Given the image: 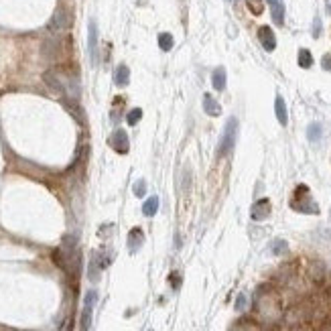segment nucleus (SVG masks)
<instances>
[{
    "label": "nucleus",
    "instance_id": "18",
    "mask_svg": "<svg viewBox=\"0 0 331 331\" xmlns=\"http://www.w3.org/2000/svg\"><path fill=\"white\" fill-rule=\"evenodd\" d=\"M299 65L303 69H309L313 65V55H311L309 49H301L299 51Z\"/></svg>",
    "mask_w": 331,
    "mask_h": 331
},
{
    "label": "nucleus",
    "instance_id": "22",
    "mask_svg": "<svg viewBox=\"0 0 331 331\" xmlns=\"http://www.w3.org/2000/svg\"><path fill=\"white\" fill-rule=\"evenodd\" d=\"M287 250H289V246H287V242L285 240H277V242H273V254H287Z\"/></svg>",
    "mask_w": 331,
    "mask_h": 331
},
{
    "label": "nucleus",
    "instance_id": "20",
    "mask_svg": "<svg viewBox=\"0 0 331 331\" xmlns=\"http://www.w3.org/2000/svg\"><path fill=\"white\" fill-rule=\"evenodd\" d=\"M173 35H169V33H161L159 35V47L163 49V51H171L173 49Z\"/></svg>",
    "mask_w": 331,
    "mask_h": 331
},
{
    "label": "nucleus",
    "instance_id": "2",
    "mask_svg": "<svg viewBox=\"0 0 331 331\" xmlns=\"http://www.w3.org/2000/svg\"><path fill=\"white\" fill-rule=\"evenodd\" d=\"M236 140H238V120L232 116L228 120V124L222 132V140H220V148H218V155L220 157H228L234 146H236Z\"/></svg>",
    "mask_w": 331,
    "mask_h": 331
},
{
    "label": "nucleus",
    "instance_id": "23",
    "mask_svg": "<svg viewBox=\"0 0 331 331\" xmlns=\"http://www.w3.org/2000/svg\"><path fill=\"white\" fill-rule=\"evenodd\" d=\"M132 191H134V195H136V197H142V195L146 193V181H144V179H140V181H136V183H134Z\"/></svg>",
    "mask_w": 331,
    "mask_h": 331
},
{
    "label": "nucleus",
    "instance_id": "25",
    "mask_svg": "<svg viewBox=\"0 0 331 331\" xmlns=\"http://www.w3.org/2000/svg\"><path fill=\"white\" fill-rule=\"evenodd\" d=\"M321 67H323L325 71H331V53L323 55V59H321Z\"/></svg>",
    "mask_w": 331,
    "mask_h": 331
},
{
    "label": "nucleus",
    "instance_id": "24",
    "mask_svg": "<svg viewBox=\"0 0 331 331\" xmlns=\"http://www.w3.org/2000/svg\"><path fill=\"white\" fill-rule=\"evenodd\" d=\"M248 6L254 14H260L262 12V0H248Z\"/></svg>",
    "mask_w": 331,
    "mask_h": 331
},
{
    "label": "nucleus",
    "instance_id": "19",
    "mask_svg": "<svg viewBox=\"0 0 331 331\" xmlns=\"http://www.w3.org/2000/svg\"><path fill=\"white\" fill-rule=\"evenodd\" d=\"M321 134H323V128H321V124H311L309 126V130H307V136H309V140L315 144V142H319L321 140Z\"/></svg>",
    "mask_w": 331,
    "mask_h": 331
},
{
    "label": "nucleus",
    "instance_id": "8",
    "mask_svg": "<svg viewBox=\"0 0 331 331\" xmlns=\"http://www.w3.org/2000/svg\"><path fill=\"white\" fill-rule=\"evenodd\" d=\"M87 51H89V59L92 63H98V24L96 20H89V28H87Z\"/></svg>",
    "mask_w": 331,
    "mask_h": 331
},
{
    "label": "nucleus",
    "instance_id": "13",
    "mask_svg": "<svg viewBox=\"0 0 331 331\" xmlns=\"http://www.w3.org/2000/svg\"><path fill=\"white\" fill-rule=\"evenodd\" d=\"M203 110H205V114L214 116V118L222 114V106L218 104V100H216L212 94H205V96H203Z\"/></svg>",
    "mask_w": 331,
    "mask_h": 331
},
{
    "label": "nucleus",
    "instance_id": "28",
    "mask_svg": "<svg viewBox=\"0 0 331 331\" xmlns=\"http://www.w3.org/2000/svg\"><path fill=\"white\" fill-rule=\"evenodd\" d=\"M175 283V289H179V285H181V279H179V275L175 273V275H171V285Z\"/></svg>",
    "mask_w": 331,
    "mask_h": 331
},
{
    "label": "nucleus",
    "instance_id": "1",
    "mask_svg": "<svg viewBox=\"0 0 331 331\" xmlns=\"http://www.w3.org/2000/svg\"><path fill=\"white\" fill-rule=\"evenodd\" d=\"M291 207L299 214H313V216L319 214V205L311 197V191L307 185H297V189L291 197Z\"/></svg>",
    "mask_w": 331,
    "mask_h": 331
},
{
    "label": "nucleus",
    "instance_id": "4",
    "mask_svg": "<svg viewBox=\"0 0 331 331\" xmlns=\"http://www.w3.org/2000/svg\"><path fill=\"white\" fill-rule=\"evenodd\" d=\"M69 24H71L69 12H67L63 6H59V8L53 12L51 20H49V31H51V33H61V31H67Z\"/></svg>",
    "mask_w": 331,
    "mask_h": 331
},
{
    "label": "nucleus",
    "instance_id": "11",
    "mask_svg": "<svg viewBox=\"0 0 331 331\" xmlns=\"http://www.w3.org/2000/svg\"><path fill=\"white\" fill-rule=\"evenodd\" d=\"M142 242H144V234H142V230H140V228H132L130 234H128V250H130L132 254L138 252L140 246H142Z\"/></svg>",
    "mask_w": 331,
    "mask_h": 331
},
{
    "label": "nucleus",
    "instance_id": "27",
    "mask_svg": "<svg viewBox=\"0 0 331 331\" xmlns=\"http://www.w3.org/2000/svg\"><path fill=\"white\" fill-rule=\"evenodd\" d=\"M319 35H321V18L317 16L313 22V37H319Z\"/></svg>",
    "mask_w": 331,
    "mask_h": 331
},
{
    "label": "nucleus",
    "instance_id": "6",
    "mask_svg": "<svg viewBox=\"0 0 331 331\" xmlns=\"http://www.w3.org/2000/svg\"><path fill=\"white\" fill-rule=\"evenodd\" d=\"M108 266V262L104 260V256L100 252H92V258H89V268H87V279L92 283L100 281V273Z\"/></svg>",
    "mask_w": 331,
    "mask_h": 331
},
{
    "label": "nucleus",
    "instance_id": "17",
    "mask_svg": "<svg viewBox=\"0 0 331 331\" xmlns=\"http://www.w3.org/2000/svg\"><path fill=\"white\" fill-rule=\"evenodd\" d=\"M212 83H214V87L218 89V92H224V89H226V69H224V67H218V69L214 71Z\"/></svg>",
    "mask_w": 331,
    "mask_h": 331
},
{
    "label": "nucleus",
    "instance_id": "16",
    "mask_svg": "<svg viewBox=\"0 0 331 331\" xmlns=\"http://www.w3.org/2000/svg\"><path fill=\"white\" fill-rule=\"evenodd\" d=\"M157 212H159V197L153 195V197H148V199L144 201V205H142V214H144L146 218H153Z\"/></svg>",
    "mask_w": 331,
    "mask_h": 331
},
{
    "label": "nucleus",
    "instance_id": "5",
    "mask_svg": "<svg viewBox=\"0 0 331 331\" xmlns=\"http://www.w3.org/2000/svg\"><path fill=\"white\" fill-rule=\"evenodd\" d=\"M43 79H45V83L49 85V89H51L53 94L65 96V83H63V75H61V71H59V69H49V71H45V73H43Z\"/></svg>",
    "mask_w": 331,
    "mask_h": 331
},
{
    "label": "nucleus",
    "instance_id": "14",
    "mask_svg": "<svg viewBox=\"0 0 331 331\" xmlns=\"http://www.w3.org/2000/svg\"><path fill=\"white\" fill-rule=\"evenodd\" d=\"M270 4V12H273V18L277 24L285 22V6H283V0H266Z\"/></svg>",
    "mask_w": 331,
    "mask_h": 331
},
{
    "label": "nucleus",
    "instance_id": "7",
    "mask_svg": "<svg viewBox=\"0 0 331 331\" xmlns=\"http://www.w3.org/2000/svg\"><path fill=\"white\" fill-rule=\"evenodd\" d=\"M110 146L116 150L118 155H126V153H128V148H130L128 134H126L122 128L114 130V132H112V136H110Z\"/></svg>",
    "mask_w": 331,
    "mask_h": 331
},
{
    "label": "nucleus",
    "instance_id": "10",
    "mask_svg": "<svg viewBox=\"0 0 331 331\" xmlns=\"http://www.w3.org/2000/svg\"><path fill=\"white\" fill-rule=\"evenodd\" d=\"M258 41L262 43V47L266 51H275L277 49V37L273 33V28L270 26H260L258 28Z\"/></svg>",
    "mask_w": 331,
    "mask_h": 331
},
{
    "label": "nucleus",
    "instance_id": "15",
    "mask_svg": "<svg viewBox=\"0 0 331 331\" xmlns=\"http://www.w3.org/2000/svg\"><path fill=\"white\" fill-rule=\"evenodd\" d=\"M275 112H277L279 122L283 126H287L289 124V114H287V104H285V100L281 96H277V100H275Z\"/></svg>",
    "mask_w": 331,
    "mask_h": 331
},
{
    "label": "nucleus",
    "instance_id": "21",
    "mask_svg": "<svg viewBox=\"0 0 331 331\" xmlns=\"http://www.w3.org/2000/svg\"><path fill=\"white\" fill-rule=\"evenodd\" d=\"M142 118V110L140 108H134V110H130L128 112V116H126V122L130 124V126H136V122Z\"/></svg>",
    "mask_w": 331,
    "mask_h": 331
},
{
    "label": "nucleus",
    "instance_id": "26",
    "mask_svg": "<svg viewBox=\"0 0 331 331\" xmlns=\"http://www.w3.org/2000/svg\"><path fill=\"white\" fill-rule=\"evenodd\" d=\"M244 307H246V295H240L238 301H236V309L238 311H244Z\"/></svg>",
    "mask_w": 331,
    "mask_h": 331
},
{
    "label": "nucleus",
    "instance_id": "3",
    "mask_svg": "<svg viewBox=\"0 0 331 331\" xmlns=\"http://www.w3.org/2000/svg\"><path fill=\"white\" fill-rule=\"evenodd\" d=\"M96 301H98V291L92 289V291L85 293L83 309H81V323H79V329H81V331H87L89 327H92V315H94Z\"/></svg>",
    "mask_w": 331,
    "mask_h": 331
},
{
    "label": "nucleus",
    "instance_id": "29",
    "mask_svg": "<svg viewBox=\"0 0 331 331\" xmlns=\"http://www.w3.org/2000/svg\"><path fill=\"white\" fill-rule=\"evenodd\" d=\"M325 8H327V12L331 14V0H325Z\"/></svg>",
    "mask_w": 331,
    "mask_h": 331
},
{
    "label": "nucleus",
    "instance_id": "12",
    "mask_svg": "<svg viewBox=\"0 0 331 331\" xmlns=\"http://www.w3.org/2000/svg\"><path fill=\"white\" fill-rule=\"evenodd\" d=\"M114 83L118 87H126L130 83V69L122 63V65H118L116 71H114Z\"/></svg>",
    "mask_w": 331,
    "mask_h": 331
},
{
    "label": "nucleus",
    "instance_id": "9",
    "mask_svg": "<svg viewBox=\"0 0 331 331\" xmlns=\"http://www.w3.org/2000/svg\"><path fill=\"white\" fill-rule=\"evenodd\" d=\"M270 212H273V205H270V199H258V201L252 205V212H250V216H252V220H254V222H262V220H266V218L270 216Z\"/></svg>",
    "mask_w": 331,
    "mask_h": 331
}]
</instances>
